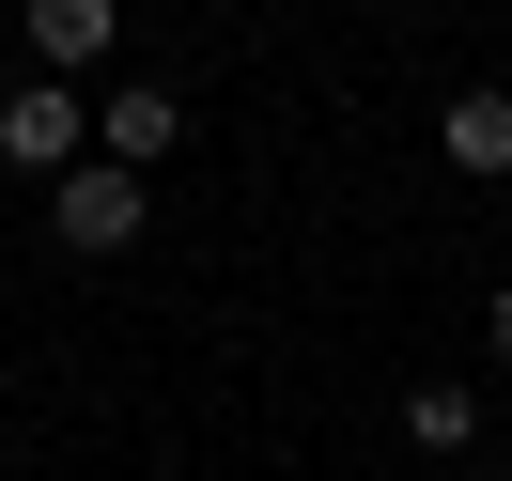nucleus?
<instances>
[{"label": "nucleus", "instance_id": "nucleus-1", "mask_svg": "<svg viewBox=\"0 0 512 481\" xmlns=\"http://www.w3.org/2000/svg\"><path fill=\"white\" fill-rule=\"evenodd\" d=\"M140 202H156V171H125V156H78L63 187H47V233H63L78 264H109V249H140Z\"/></svg>", "mask_w": 512, "mask_h": 481}, {"label": "nucleus", "instance_id": "nucleus-2", "mask_svg": "<svg viewBox=\"0 0 512 481\" xmlns=\"http://www.w3.org/2000/svg\"><path fill=\"white\" fill-rule=\"evenodd\" d=\"M78 156H94V109H78L63 78L32 63V78H16V94H0V171H32V187H63Z\"/></svg>", "mask_w": 512, "mask_h": 481}, {"label": "nucleus", "instance_id": "nucleus-3", "mask_svg": "<svg viewBox=\"0 0 512 481\" xmlns=\"http://www.w3.org/2000/svg\"><path fill=\"white\" fill-rule=\"evenodd\" d=\"M171 140H187V109H171V94H156V78H125V94H109V109H94V156H125V171H156V156H171Z\"/></svg>", "mask_w": 512, "mask_h": 481}, {"label": "nucleus", "instance_id": "nucleus-4", "mask_svg": "<svg viewBox=\"0 0 512 481\" xmlns=\"http://www.w3.org/2000/svg\"><path fill=\"white\" fill-rule=\"evenodd\" d=\"M435 156H450V171H512V78H481V94L435 109Z\"/></svg>", "mask_w": 512, "mask_h": 481}, {"label": "nucleus", "instance_id": "nucleus-5", "mask_svg": "<svg viewBox=\"0 0 512 481\" xmlns=\"http://www.w3.org/2000/svg\"><path fill=\"white\" fill-rule=\"evenodd\" d=\"M109 32H125V0H32V63H47V78L109 63Z\"/></svg>", "mask_w": 512, "mask_h": 481}, {"label": "nucleus", "instance_id": "nucleus-6", "mask_svg": "<svg viewBox=\"0 0 512 481\" xmlns=\"http://www.w3.org/2000/svg\"><path fill=\"white\" fill-rule=\"evenodd\" d=\"M404 450H435V466H466V450H481V388H404Z\"/></svg>", "mask_w": 512, "mask_h": 481}, {"label": "nucleus", "instance_id": "nucleus-7", "mask_svg": "<svg viewBox=\"0 0 512 481\" xmlns=\"http://www.w3.org/2000/svg\"><path fill=\"white\" fill-rule=\"evenodd\" d=\"M481 342H497V357H512V280H497V311H481Z\"/></svg>", "mask_w": 512, "mask_h": 481}, {"label": "nucleus", "instance_id": "nucleus-8", "mask_svg": "<svg viewBox=\"0 0 512 481\" xmlns=\"http://www.w3.org/2000/svg\"><path fill=\"white\" fill-rule=\"evenodd\" d=\"M466 481H512V466H466Z\"/></svg>", "mask_w": 512, "mask_h": 481}]
</instances>
